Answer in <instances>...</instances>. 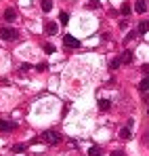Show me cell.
<instances>
[{"mask_svg":"<svg viewBox=\"0 0 149 156\" xmlns=\"http://www.w3.org/2000/svg\"><path fill=\"white\" fill-rule=\"evenodd\" d=\"M88 9H99V2H88Z\"/></svg>","mask_w":149,"mask_h":156,"instance_id":"obj_21","label":"cell"},{"mask_svg":"<svg viewBox=\"0 0 149 156\" xmlns=\"http://www.w3.org/2000/svg\"><path fill=\"white\" fill-rule=\"evenodd\" d=\"M120 13H122V15H128V13H130V4H128V2H124V4H122V6H120Z\"/></svg>","mask_w":149,"mask_h":156,"instance_id":"obj_13","label":"cell"},{"mask_svg":"<svg viewBox=\"0 0 149 156\" xmlns=\"http://www.w3.org/2000/svg\"><path fill=\"white\" fill-rule=\"evenodd\" d=\"M120 63H122V61H120V57H116V59L109 63V68H111V70H118V68H120Z\"/></svg>","mask_w":149,"mask_h":156,"instance_id":"obj_14","label":"cell"},{"mask_svg":"<svg viewBox=\"0 0 149 156\" xmlns=\"http://www.w3.org/2000/svg\"><path fill=\"white\" fill-rule=\"evenodd\" d=\"M59 21H61V23L65 26V23L69 21V15H67V13H61V15H59Z\"/></svg>","mask_w":149,"mask_h":156,"instance_id":"obj_15","label":"cell"},{"mask_svg":"<svg viewBox=\"0 0 149 156\" xmlns=\"http://www.w3.org/2000/svg\"><path fill=\"white\" fill-rule=\"evenodd\" d=\"M23 150H25L23 144H17V146H13V152H17V154H19V152H23Z\"/></svg>","mask_w":149,"mask_h":156,"instance_id":"obj_18","label":"cell"},{"mask_svg":"<svg viewBox=\"0 0 149 156\" xmlns=\"http://www.w3.org/2000/svg\"><path fill=\"white\" fill-rule=\"evenodd\" d=\"M137 32H139V34H145V32H149V21H143V23H139Z\"/></svg>","mask_w":149,"mask_h":156,"instance_id":"obj_11","label":"cell"},{"mask_svg":"<svg viewBox=\"0 0 149 156\" xmlns=\"http://www.w3.org/2000/svg\"><path fill=\"white\" fill-rule=\"evenodd\" d=\"M88 156H103V150H101L99 146H90V150H88Z\"/></svg>","mask_w":149,"mask_h":156,"instance_id":"obj_9","label":"cell"},{"mask_svg":"<svg viewBox=\"0 0 149 156\" xmlns=\"http://www.w3.org/2000/svg\"><path fill=\"white\" fill-rule=\"evenodd\" d=\"M44 53H55V47H52V44H44Z\"/></svg>","mask_w":149,"mask_h":156,"instance_id":"obj_19","label":"cell"},{"mask_svg":"<svg viewBox=\"0 0 149 156\" xmlns=\"http://www.w3.org/2000/svg\"><path fill=\"white\" fill-rule=\"evenodd\" d=\"M0 38L2 40H15L17 38V30H13V27H0Z\"/></svg>","mask_w":149,"mask_h":156,"instance_id":"obj_2","label":"cell"},{"mask_svg":"<svg viewBox=\"0 0 149 156\" xmlns=\"http://www.w3.org/2000/svg\"><path fill=\"white\" fill-rule=\"evenodd\" d=\"M42 9H44V11H50V9H52V2H50V0H42Z\"/></svg>","mask_w":149,"mask_h":156,"instance_id":"obj_16","label":"cell"},{"mask_svg":"<svg viewBox=\"0 0 149 156\" xmlns=\"http://www.w3.org/2000/svg\"><path fill=\"white\" fill-rule=\"evenodd\" d=\"M147 89H149V74L143 78V80H141V84H139V91H147Z\"/></svg>","mask_w":149,"mask_h":156,"instance_id":"obj_10","label":"cell"},{"mask_svg":"<svg viewBox=\"0 0 149 156\" xmlns=\"http://www.w3.org/2000/svg\"><path fill=\"white\" fill-rule=\"evenodd\" d=\"M57 30H59V27H57V23H52V21H49V23H46V27H44V32H46L49 36L57 34Z\"/></svg>","mask_w":149,"mask_h":156,"instance_id":"obj_7","label":"cell"},{"mask_svg":"<svg viewBox=\"0 0 149 156\" xmlns=\"http://www.w3.org/2000/svg\"><path fill=\"white\" fill-rule=\"evenodd\" d=\"M120 61H122V63H130V61H132V53L124 51L122 55H120Z\"/></svg>","mask_w":149,"mask_h":156,"instance_id":"obj_8","label":"cell"},{"mask_svg":"<svg viewBox=\"0 0 149 156\" xmlns=\"http://www.w3.org/2000/svg\"><path fill=\"white\" fill-rule=\"evenodd\" d=\"M120 137H122V139H128V137H130V129H122L120 131Z\"/></svg>","mask_w":149,"mask_h":156,"instance_id":"obj_17","label":"cell"},{"mask_svg":"<svg viewBox=\"0 0 149 156\" xmlns=\"http://www.w3.org/2000/svg\"><path fill=\"white\" fill-rule=\"evenodd\" d=\"M99 108H101V112H107V110L111 108V104H109L107 99H101V101H99Z\"/></svg>","mask_w":149,"mask_h":156,"instance_id":"obj_12","label":"cell"},{"mask_svg":"<svg viewBox=\"0 0 149 156\" xmlns=\"http://www.w3.org/2000/svg\"><path fill=\"white\" fill-rule=\"evenodd\" d=\"M15 19H17L15 9H6V11H4V21H8V23H11V21H15Z\"/></svg>","mask_w":149,"mask_h":156,"instance_id":"obj_5","label":"cell"},{"mask_svg":"<svg viewBox=\"0 0 149 156\" xmlns=\"http://www.w3.org/2000/svg\"><path fill=\"white\" fill-rule=\"evenodd\" d=\"M42 141H46L49 146H57V144L61 141V137H59L55 131H44V133H42Z\"/></svg>","mask_w":149,"mask_h":156,"instance_id":"obj_1","label":"cell"},{"mask_svg":"<svg viewBox=\"0 0 149 156\" xmlns=\"http://www.w3.org/2000/svg\"><path fill=\"white\" fill-rule=\"evenodd\" d=\"M63 42H65L67 47H72V49H76V47H80V40H78V38H74L72 34H67V36H63Z\"/></svg>","mask_w":149,"mask_h":156,"instance_id":"obj_3","label":"cell"},{"mask_svg":"<svg viewBox=\"0 0 149 156\" xmlns=\"http://www.w3.org/2000/svg\"><path fill=\"white\" fill-rule=\"evenodd\" d=\"M137 34H139V32H137V30H134V32H130V34H128V36H126V42H130V40H132V38H134V36H137Z\"/></svg>","mask_w":149,"mask_h":156,"instance_id":"obj_20","label":"cell"},{"mask_svg":"<svg viewBox=\"0 0 149 156\" xmlns=\"http://www.w3.org/2000/svg\"><path fill=\"white\" fill-rule=\"evenodd\" d=\"M143 72H147V74H149V66H143Z\"/></svg>","mask_w":149,"mask_h":156,"instance_id":"obj_23","label":"cell"},{"mask_svg":"<svg viewBox=\"0 0 149 156\" xmlns=\"http://www.w3.org/2000/svg\"><path fill=\"white\" fill-rule=\"evenodd\" d=\"M134 11H137V13H145V11H147V2H145V0H137V2H134Z\"/></svg>","mask_w":149,"mask_h":156,"instance_id":"obj_6","label":"cell"},{"mask_svg":"<svg viewBox=\"0 0 149 156\" xmlns=\"http://www.w3.org/2000/svg\"><path fill=\"white\" fill-rule=\"evenodd\" d=\"M13 129H15V122H11V120H0V133L13 131Z\"/></svg>","mask_w":149,"mask_h":156,"instance_id":"obj_4","label":"cell"},{"mask_svg":"<svg viewBox=\"0 0 149 156\" xmlns=\"http://www.w3.org/2000/svg\"><path fill=\"white\" fill-rule=\"evenodd\" d=\"M111 156H124V152H120V150H116V152H111Z\"/></svg>","mask_w":149,"mask_h":156,"instance_id":"obj_22","label":"cell"}]
</instances>
